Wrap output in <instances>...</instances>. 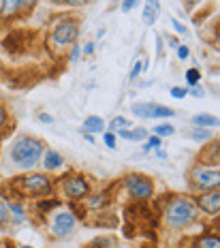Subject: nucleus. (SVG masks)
I'll return each instance as SVG.
<instances>
[{"label": "nucleus", "instance_id": "obj_1", "mask_svg": "<svg viewBox=\"0 0 220 248\" xmlns=\"http://www.w3.org/2000/svg\"><path fill=\"white\" fill-rule=\"evenodd\" d=\"M9 188L17 197L34 201V199L52 197L56 190V180H52V175L43 171H28L24 175H15V178L9 180Z\"/></svg>", "mask_w": 220, "mask_h": 248}, {"label": "nucleus", "instance_id": "obj_2", "mask_svg": "<svg viewBox=\"0 0 220 248\" xmlns=\"http://www.w3.org/2000/svg\"><path fill=\"white\" fill-rule=\"evenodd\" d=\"M45 143L43 139L34 137V135H17L9 146V158L17 169H24V171H30L41 163L45 154Z\"/></svg>", "mask_w": 220, "mask_h": 248}, {"label": "nucleus", "instance_id": "obj_3", "mask_svg": "<svg viewBox=\"0 0 220 248\" xmlns=\"http://www.w3.org/2000/svg\"><path fill=\"white\" fill-rule=\"evenodd\" d=\"M199 208L192 197H184V195H176L169 199L165 205V225L171 229H184V227L192 225L199 218Z\"/></svg>", "mask_w": 220, "mask_h": 248}, {"label": "nucleus", "instance_id": "obj_4", "mask_svg": "<svg viewBox=\"0 0 220 248\" xmlns=\"http://www.w3.org/2000/svg\"><path fill=\"white\" fill-rule=\"evenodd\" d=\"M56 186H58L60 195H62L66 201H71V203L86 201L90 197V193H92L90 180L86 178V173H77V171L66 173L60 180H56Z\"/></svg>", "mask_w": 220, "mask_h": 248}, {"label": "nucleus", "instance_id": "obj_5", "mask_svg": "<svg viewBox=\"0 0 220 248\" xmlns=\"http://www.w3.org/2000/svg\"><path fill=\"white\" fill-rule=\"evenodd\" d=\"M188 186H191L192 193L220 190V169L197 163L191 171H188Z\"/></svg>", "mask_w": 220, "mask_h": 248}, {"label": "nucleus", "instance_id": "obj_6", "mask_svg": "<svg viewBox=\"0 0 220 248\" xmlns=\"http://www.w3.org/2000/svg\"><path fill=\"white\" fill-rule=\"evenodd\" d=\"M79 39V19L77 17H60L54 24L52 32H49V41L54 47L64 49L73 47Z\"/></svg>", "mask_w": 220, "mask_h": 248}, {"label": "nucleus", "instance_id": "obj_7", "mask_svg": "<svg viewBox=\"0 0 220 248\" xmlns=\"http://www.w3.org/2000/svg\"><path fill=\"white\" fill-rule=\"evenodd\" d=\"M122 186L135 201H147L154 197V180L146 173H126Z\"/></svg>", "mask_w": 220, "mask_h": 248}, {"label": "nucleus", "instance_id": "obj_8", "mask_svg": "<svg viewBox=\"0 0 220 248\" xmlns=\"http://www.w3.org/2000/svg\"><path fill=\"white\" fill-rule=\"evenodd\" d=\"M49 233H52L56 240H64V237L73 235L75 229H77V216L71 210H60L49 218Z\"/></svg>", "mask_w": 220, "mask_h": 248}, {"label": "nucleus", "instance_id": "obj_9", "mask_svg": "<svg viewBox=\"0 0 220 248\" xmlns=\"http://www.w3.org/2000/svg\"><path fill=\"white\" fill-rule=\"evenodd\" d=\"M131 111L141 120H165V118L176 116V109L161 105V103H135L131 107Z\"/></svg>", "mask_w": 220, "mask_h": 248}, {"label": "nucleus", "instance_id": "obj_10", "mask_svg": "<svg viewBox=\"0 0 220 248\" xmlns=\"http://www.w3.org/2000/svg\"><path fill=\"white\" fill-rule=\"evenodd\" d=\"M194 203L201 214L205 216H220V190H207V193L194 195Z\"/></svg>", "mask_w": 220, "mask_h": 248}, {"label": "nucleus", "instance_id": "obj_11", "mask_svg": "<svg viewBox=\"0 0 220 248\" xmlns=\"http://www.w3.org/2000/svg\"><path fill=\"white\" fill-rule=\"evenodd\" d=\"M197 163L199 165H207V167H216V165H220V141L209 143V146L199 154Z\"/></svg>", "mask_w": 220, "mask_h": 248}, {"label": "nucleus", "instance_id": "obj_12", "mask_svg": "<svg viewBox=\"0 0 220 248\" xmlns=\"http://www.w3.org/2000/svg\"><path fill=\"white\" fill-rule=\"evenodd\" d=\"M41 163H43V169L45 171H58L60 167H64V156L58 152V150H52L47 148L43 154V158H41Z\"/></svg>", "mask_w": 220, "mask_h": 248}, {"label": "nucleus", "instance_id": "obj_13", "mask_svg": "<svg viewBox=\"0 0 220 248\" xmlns=\"http://www.w3.org/2000/svg\"><path fill=\"white\" fill-rule=\"evenodd\" d=\"M158 15H161V0H146L143 4V24L146 26H154L158 22Z\"/></svg>", "mask_w": 220, "mask_h": 248}, {"label": "nucleus", "instance_id": "obj_14", "mask_svg": "<svg viewBox=\"0 0 220 248\" xmlns=\"http://www.w3.org/2000/svg\"><path fill=\"white\" fill-rule=\"evenodd\" d=\"M107 131V124L101 116H88L84 120V126H81V133H90V135H99V133Z\"/></svg>", "mask_w": 220, "mask_h": 248}, {"label": "nucleus", "instance_id": "obj_15", "mask_svg": "<svg viewBox=\"0 0 220 248\" xmlns=\"http://www.w3.org/2000/svg\"><path fill=\"white\" fill-rule=\"evenodd\" d=\"M22 15V0H0V17L9 19Z\"/></svg>", "mask_w": 220, "mask_h": 248}, {"label": "nucleus", "instance_id": "obj_16", "mask_svg": "<svg viewBox=\"0 0 220 248\" xmlns=\"http://www.w3.org/2000/svg\"><path fill=\"white\" fill-rule=\"evenodd\" d=\"M192 126H201V128H218L220 126V118L212 116V113H197L191 118Z\"/></svg>", "mask_w": 220, "mask_h": 248}, {"label": "nucleus", "instance_id": "obj_17", "mask_svg": "<svg viewBox=\"0 0 220 248\" xmlns=\"http://www.w3.org/2000/svg\"><path fill=\"white\" fill-rule=\"evenodd\" d=\"M86 203H88V208L92 212H99V210H105L107 205H109V193H90V197L86 199Z\"/></svg>", "mask_w": 220, "mask_h": 248}, {"label": "nucleus", "instance_id": "obj_18", "mask_svg": "<svg viewBox=\"0 0 220 248\" xmlns=\"http://www.w3.org/2000/svg\"><path fill=\"white\" fill-rule=\"evenodd\" d=\"M9 212H11V225L17 227L26 220V208H24V203L19 199L9 201Z\"/></svg>", "mask_w": 220, "mask_h": 248}, {"label": "nucleus", "instance_id": "obj_19", "mask_svg": "<svg viewBox=\"0 0 220 248\" xmlns=\"http://www.w3.org/2000/svg\"><path fill=\"white\" fill-rule=\"evenodd\" d=\"M188 137H191V139H192V141H199V143H205V141H212V139H214V133H212V128L191 126V131H188Z\"/></svg>", "mask_w": 220, "mask_h": 248}, {"label": "nucleus", "instance_id": "obj_20", "mask_svg": "<svg viewBox=\"0 0 220 248\" xmlns=\"http://www.w3.org/2000/svg\"><path fill=\"white\" fill-rule=\"evenodd\" d=\"M194 248H220V235L218 233H205L197 237Z\"/></svg>", "mask_w": 220, "mask_h": 248}, {"label": "nucleus", "instance_id": "obj_21", "mask_svg": "<svg viewBox=\"0 0 220 248\" xmlns=\"http://www.w3.org/2000/svg\"><path fill=\"white\" fill-rule=\"evenodd\" d=\"M11 116H9V109L4 103H0V137L9 135V131H11Z\"/></svg>", "mask_w": 220, "mask_h": 248}, {"label": "nucleus", "instance_id": "obj_22", "mask_svg": "<svg viewBox=\"0 0 220 248\" xmlns=\"http://www.w3.org/2000/svg\"><path fill=\"white\" fill-rule=\"evenodd\" d=\"M11 227V212H9V203L0 199V229H9Z\"/></svg>", "mask_w": 220, "mask_h": 248}, {"label": "nucleus", "instance_id": "obj_23", "mask_svg": "<svg viewBox=\"0 0 220 248\" xmlns=\"http://www.w3.org/2000/svg\"><path fill=\"white\" fill-rule=\"evenodd\" d=\"M152 135L171 137V135H176V126H173V124H156V126L152 128Z\"/></svg>", "mask_w": 220, "mask_h": 248}, {"label": "nucleus", "instance_id": "obj_24", "mask_svg": "<svg viewBox=\"0 0 220 248\" xmlns=\"http://www.w3.org/2000/svg\"><path fill=\"white\" fill-rule=\"evenodd\" d=\"M184 79H186V88L197 86L199 81H201V71L199 69H188L186 73H184Z\"/></svg>", "mask_w": 220, "mask_h": 248}, {"label": "nucleus", "instance_id": "obj_25", "mask_svg": "<svg viewBox=\"0 0 220 248\" xmlns=\"http://www.w3.org/2000/svg\"><path fill=\"white\" fill-rule=\"evenodd\" d=\"M162 146V137H158V135H150L143 141V152H150V150H156V148H161Z\"/></svg>", "mask_w": 220, "mask_h": 248}, {"label": "nucleus", "instance_id": "obj_26", "mask_svg": "<svg viewBox=\"0 0 220 248\" xmlns=\"http://www.w3.org/2000/svg\"><path fill=\"white\" fill-rule=\"evenodd\" d=\"M120 128H131V122L126 120L124 116H116L114 120L109 122V131L111 133H116V131H120Z\"/></svg>", "mask_w": 220, "mask_h": 248}, {"label": "nucleus", "instance_id": "obj_27", "mask_svg": "<svg viewBox=\"0 0 220 248\" xmlns=\"http://www.w3.org/2000/svg\"><path fill=\"white\" fill-rule=\"evenodd\" d=\"M147 137H150V133H147L143 126H137V128H132L131 131V141H141L143 143Z\"/></svg>", "mask_w": 220, "mask_h": 248}, {"label": "nucleus", "instance_id": "obj_28", "mask_svg": "<svg viewBox=\"0 0 220 248\" xmlns=\"http://www.w3.org/2000/svg\"><path fill=\"white\" fill-rule=\"evenodd\" d=\"M169 92H171V96L173 99H177V101H182V99H186L188 96V88H184V86H173Z\"/></svg>", "mask_w": 220, "mask_h": 248}, {"label": "nucleus", "instance_id": "obj_29", "mask_svg": "<svg viewBox=\"0 0 220 248\" xmlns=\"http://www.w3.org/2000/svg\"><path fill=\"white\" fill-rule=\"evenodd\" d=\"M141 71H143V62L141 60H135L132 62V66H131V73H129V79L131 81H135L137 77L141 75Z\"/></svg>", "mask_w": 220, "mask_h": 248}, {"label": "nucleus", "instance_id": "obj_30", "mask_svg": "<svg viewBox=\"0 0 220 248\" xmlns=\"http://www.w3.org/2000/svg\"><path fill=\"white\" fill-rule=\"evenodd\" d=\"M116 133H111V131H105L103 133V143H105V146L107 148H109V150H114L116 148Z\"/></svg>", "mask_w": 220, "mask_h": 248}, {"label": "nucleus", "instance_id": "obj_31", "mask_svg": "<svg viewBox=\"0 0 220 248\" xmlns=\"http://www.w3.org/2000/svg\"><path fill=\"white\" fill-rule=\"evenodd\" d=\"M137 4H139V0H122V2H120V11L122 13H131Z\"/></svg>", "mask_w": 220, "mask_h": 248}, {"label": "nucleus", "instance_id": "obj_32", "mask_svg": "<svg viewBox=\"0 0 220 248\" xmlns=\"http://www.w3.org/2000/svg\"><path fill=\"white\" fill-rule=\"evenodd\" d=\"M188 96H194V99H203V96H205V90H203L201 86H191L188 88Z\"/></svg>", "mask_w": 220, "mask_h": 248}, {"label": "nucleus", "instance_id": "obj_33", "mask_svg": "<svg viewBox=\"0 0 220 248\" xmlns=\"http://www.w3.org/2000/svg\"><path fill=\"white\" fill-rule=\"evenodd\" d=\"M79 56H81V47H79V43H75L73 47H71L69 62H71V64H73V62H77V60H79Z\"/></svg>", "mask_w": 220, "mask_h": 248}, {"label": "nucleus", "instance_id": "obj_34", "mask_svg": "<svg viewBox=\"0 0 220 248\" xmlns=\"http://www.w3.org/2000/svg\"><path fill=\"white\" fill-rule=\"evenodd\" d=\"M34 4H37V0H22V17L32 11Z\"/></svg>", "mask_w": 220, "mask_h": 248}, {"label": "nucleus", "instance_id": "obj_35", "mask_svg": "<svg viewBox=\"0 0 220 248\" xmlns=\"http://www.w3.org/2000/svg\"><path fill=\"white\" fill-rule=\"evenodd\" d=\"M176 51H177V58H180L182 62L188 60V56H191V47H188V45H180Z\"/></svg>", "mask_w": 220, "mask_h": 248}, {"label": "nucleus", "instance_id": "obj_36", "mask_svg": "<svg viewBox=\"0 0 220 248\" xmlns=\"http://www.w3.org/2000/svg\"><path fill=\"white\" fill-rule=\"evenodd\" d=\"M90 0H60V4H69V7H84Z\"/></svg>", "mask_w": 220, "mask_h": 248}, {"label": "nucleus", "instance_id": "obj_37", "mask_svg": "<svg viewBox=\"0 0 220 248\" xmlns=\"http://www.w3.org/2000/svg\"><path fill=\"white\" fill-rule=\"evenodd\" d=\"M171 26H173V28H176V32H180V34H186V32H188V28H186V26L180 24V22H177V19H171Z\"/></svg>", "mask_w": 220, "mask_h": 248}, {"label": "nucleus", "instance_id": "obj_38", "mask_svg": "<svg viewBox=\"0 0 220 248\" xmlns=\"http://www.w3.org/2000/svg\"><path fill=\"white\" fill-rule=\"evenodd\" d=\"M39 120L43 122V124H54V116H52V113L41 111V113H39Z\"/></svg>", "mask_w": 220, "mask_h": 248}, {"label": "nucleus", "instance_id": "obj_39", "mask_svg": "<svg viewBox=\"0 0 220 248\" xmlns=\"http://www.w3.org/2000/svg\"><path fill=\"white\" fill-rule=\"evenodd\" d=\"M116 137H120V139H126V141H131V128H120V131H116Z\"/></svg>", "mask_w": 220, "mask_h": 248}, {"label": "nucleus", "instance_id": "obj_40", "mask_svg": "<svg viewBox=\"0 0 220 248\" xmlns=\"http://www.w3.org/2000/svg\"><path fill=\"white\" fill-rule=\"evenodd\" d=\"M81 54H84V56H92V54H94V43H92V41H90V43H86L84 47H81Z\"/></svg>", "mask_w": 220, "mask_h": 248}, {"label": "nucleus", "instance_id": "obj_41", "mask_svg": "<svg viewBox=\"0 0 220 248\" xmlns=\"http://www.w3.org/2000/svg\"><path fill=\"white\" fill-rule=\"evenodd\" d=\"M167 45H169V47H171V49H177V47H180V41H177V37H169L167 39Z\"/></svg>", "mask_w": 220, "mask_h": 248}, {"label": "nucleus", "instance_id": "obj_42", "mask_svg": "<svg viewBox=\"0 0 220 248\" xmlns=\"http://www.w3.org/2000/svg\"><path fill=\"white\" fill-rule=\"evenodd\" d=\"M212 43H214V47L220 49V26H218V30H216V34H214V39H212Z\"/></svg>", "mask_w": 220, "mask_h": 248}, {"label": "nucleus", "instance_id": "obj_43", "mask_svg": "<svg viewBox=\"0 0 220 248\" xmlns=\"http://www.w3.org/2000/svg\"><path fill=\"white\" fill-rule=\"evenodd\" d=\"M156 51H158V58L162 56V41H161V37H156Z\"/></svg>", "mask_w": 220, "mask_h": 248}, {"label": "nucleus", "instance_id": "obj_44", "mask_svg": "<svg viewBox=\"0 0 220 248\" xmlns=\"http://www.w3.org/2000/svg\"><path fill=\"white\" fill-rule=\"evenodd\" d=\"M154 154H156L158 158H167V152H165V150H161V148H156V150H154Z\"/></svg>", "mask_w": 220, "mask_h": 248}, {"label": "nucleus", "instance_id": "obj_45", "mask_svg": "<svg viewBox=\"0 0 220 248\" xmlns=\"http://www.w3.org/2000/svg\"><path fill=\"white\" fill-rule=\"evenodd\" d=\"M81 135H84V139H86L88 143H96V141H94V135H90V133H81Z\"/></svg>", "mask_w": 220, "mask_h": 248}, {"label": "nucleus", "instance_id": "obj_46", "mask_svg": "<svg viewBox=\"0 0 220 248\" xmlns=\"http://www.w3.org/2000/svg\"><path fill=\"white\" fill-rule=\"evenodd\" d=\"M19 248H32V246H26V244H19Z\"/></svg>", "mask_w": 220, "mask_h": 248}, {"label": "nucleus", "instance_id": "obj_47", "mask_svg": "<svg viewBox=\"0 0 220 248\" xmlns=\"http://www.w3.org/2000/svg\"><path fill=\"white\" fill-rule=\"evenodd\" d=\"M218 229H220V220H218Z\"/></svg>", "mask_w": 220, "mask_h": 248}, {"label": "nucleus", "instance_id": "obj_48", "mask_svg": "<svg viewBox=\"0 0 220 248\" xmlns=\"http://www.w3.org/2000/svg\"><path fill=\"white\" fill-rule=\"evenodd\" d=\"M0 154H2V148H0Z\"/></svg>", "mask_w": 220, "mask_h": 248}]
</instances>
